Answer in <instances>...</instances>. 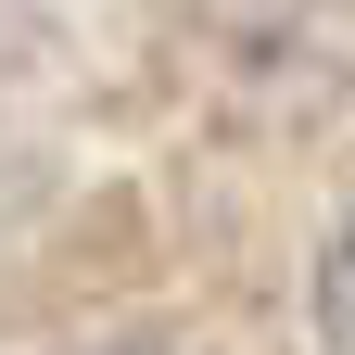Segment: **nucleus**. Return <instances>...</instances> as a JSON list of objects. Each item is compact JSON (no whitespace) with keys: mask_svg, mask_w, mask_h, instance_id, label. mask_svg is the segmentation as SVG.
<instances>
[{"mask_svg":"<svg viewBox=\"0 0 355 355\" xmlns=\"http://www.w3.org/2000/svg\"><path fill=\"white\" fill-rule=\"evenodd\" d=\"M318 330L355 355V216H343V241H330V266H318Z\"/></svg>","mask_w":355,"mask_h":355,"instance_id":"1","label":"nucleus"}]
</instances>
